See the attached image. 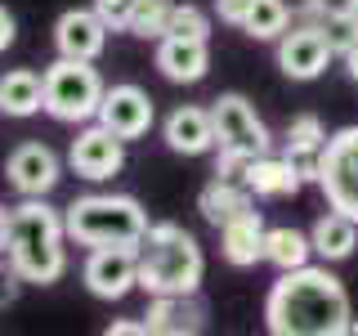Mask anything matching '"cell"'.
Listing matches in <instances>:
<instances>
[{
    "label": "cell",
    "mask_w": 358,
    "mask_h": 336,
    "mask_svg": "<svg viewBox=\"0 0 358 336\" xmlns=\"http://www.w3.org/2000/svg\"><path fill=\"white\" fill-rule=\"evenodd\" d=\"M350 296L322 265L282 269L264 296V328L273 336H341L350 328Z\"/></svg>",
    "instance_id": "6da1fadb"
},
{
    "label": "cell",
    "mask_w": 358,
    "mask_h": 336,
    "mask_svg": "<svg viewBox=\"0 0 358 336\" xmlns=\"http://www.w3.org/2000/svg\"><path fill=\"white\" fill-rule=\"evenodd\" d=\"M67 220L45 197H22L9 206V260L31 287H54L67 274Z\"/></svg>",
    "instance_id": "7a4b0ae2"
},
{
    "label": "cell",
    "mask_w": 358,
    "mask_h": 336,
    "mask_svg": "<svg viewBox=\"0 0 358 336\" xmlns=\"http://www.w3.org/2000/svg\"><path fill=\"white\" fill-rule=\"evenodd\" d=\"M206 278V255L179 224H148L139 242V291L148 296H193Z\"/></svg>",
    "instance_id": "3957f363"
},
{
    "label": "cell",
    "mask_w": 358,
    "mask_h": 336,
    "mask_svg": "<svg viewBox=\"0 0 358 336\" xmlns=\"http://www.w3.org/2000/svg\"><path fill=\"white\" fill-rule=\"evenodd\" d=\"M63 220L76 246H139L148 233V211L126 193H85L63 206Z\"/></svg>",
    "instance_id": "277c9868"
},
{
    "label": "cell",
    "mask_w": 358,
    "mask_h": 336,
    "mask_svg": "<svg viewBox=\"0 0 358 336\" xmlns=\"http://www.w3.org/2000/svg\"><path fill=\"white\" fill-rule=\"evenodd\" d=\"M45 112L63 126H85V121L99 117V104H103V76L90 59H67L59 54L50 67H45Z\"/></svg>",
    "instance_id": "5b68a950"
},
{
    "label": "cell",
    "mask_w": 358,
    "mask_h": 336,
    "mask_svg": "<svg viewBox=\"0 0 358 336\" xmlns=\"http://www.w3.org/2000/svg\"><path fill=\"white\" fill-rule=\"evenodd\" d=\"M210 117H215V139L220 148L242 153V157H264L273 153V134L260 121V112L251 108V99L242 94H220L210 104Z\"/></svg>",
    "instance_id": "8992f818"
},
{
    "label": "cell",
    "mask_w": 358,
    "mask_h": 336,
    "mask_svg": "<svg viewBox=\"0 0 358 336\" xmlns=\"http://www.w3.org/2000/svg\"><path fill=\"white\" fill-rule=\"evenodd\" d=\"M318 188L327 193V206H336V211H345V216L358 220V126H350V130H341V134L327 139Z\"/></svg>",
    "instance_id": "52a82bcc"
},
{
    "label": "cell",
    "mask_w": 358,
    "mask_h": 336,
    "mask_svg": "<svg viewBox=\"0 0 358 336\" xmlns=\"http://www.w3.org/2000/svg\"><path fill=\"white\" fill-rule=\"evenodd\" d=\"M81 283L99 300H121L139 287V246H90Z\"/></svg>",
    "instance_id": "ba28073f"
},
{
    "label": "cell",
    "mask_w": 358,
    "mask_h": 336,
    "mask_svg": "<svg viewBox=\"0 0 358 336\" xmlns=\"http://www.w3.org/2000/svg\"><path fill=\"white\" fill-rule=\"evenodd\" d=\"M67 166L90 184H103V179L121 175V166H126V139L112 134L108 126H99V121H85L76 130L72 148H67Z\"/></svg>",
    "instance_id": "9c48e42d"
},
{
    "label": "cell",
    "mask_w": 358,
    "mask_h": 336,
    "mask_svg": "<svg viewBox=\"0 0 358 336\" xmlns=\"http://www.w3.org/2000/svg\"><path fill=\"white\" fill-rule=\"evenodd\" d=\"M5 179H9V188H14L18 197H50L54 188H59V179H63V162H59V153H54L50 144L27 139L5 157Z\"/></svg>",
    "instance_id": "30bf717a"
},
{
    "label": "cell",
    "mask_w": 358,
    "mask_h": 336,
    "mask_svg": "<svg viewBox=\"0 0 358 336\" xmlns=\"http://www.w3.org/2000/svg\"><path fill=\"white\" fill-rule=\"evenodd\" d=\"M336 59L331 41L322 27H309V22H296L291 31L278 36V67L291 81H313V76L327 72V63Z\"/></svg>",
    "instance_id": "8fae6325"
},
{
    "label": "cell",
    "mask_w": 358,
    "mask_h": 336,
    "mask_svg": "<svg viewBox=\"0 0 358 336\" xmlns=\"http://www.w3.org/2000/svg\"><path fill=\"white\" fill-rule=\"evenodd\" d=\"M94 121H99V126H108L112 134H121V139H143V134L152 130V121H157L152 94H148V90H139V85H130V81L108 85Z\"/></svg>",
    "instance_id": "7c38bea8"
},
{
    "label": "cell",
    "mask_w": 358,
    "mask_h": 336,
    "mask_svg": "<svg viewBox=\"0 0 358 336\" xmlns=\"http://www.w3.org/2000/svg\"><path fill=\"white\" fill-rule=\"evenodd\" d=\"M108 22L99 18V9H67V14H59V22H54V50L67 54V59H90L94 63L99 54L108 50Z\"/></svg>",
    "instance_id": "4fadbf2b"
},
{
    "label": "cell",
    "mask_w": 358,
    "mask_h": 336,
    "mask_svg": "<svg viewBox=\"0 0 358 336\" xmlns=\"http://www.w3.org/2000/svg\"><path fill=\"white\" fill-rule=\"evenodd\" d=\"M162 139L171 153H184V157H201L215 148V117L210 108H197V104H179L162 126Z\"/></svg>",
    "instance_id": "5bb4252c"
},
{
    "label": "cell",
    "mask_w": 358,
    "mask_h": 336,
    "mask_svg": "<svg viewBox=\"0 0 358 336\" xmlns=\"http://www.w3.org/2000/svg\"><path fill=\"white\" fill-rule=\"evenodd\" d=\"M143 328L152 336H197L206 332V309H201L197 291L193 296H152L148 314H143Z\"/></svg>",
    "instance_id": "9a60e30c"
},
{
    "label": "cell",
    "mask_w": 358,
    "mask_h": 336,
    "mask_svg": "<svg viewBox=\"0 0 358 336\" xmlns=\"http://www.w3.org/2000/svg\"><path fill=\"white\" fill-rule=\"evenodd\" d=\"M210 67L206 41H184V36H162L157 41V72L175 85H197Z\"/></svg>",
    "instance_id": "2e32d148"
},
{
    "label": "cell",
    "mask_w": 358,
    "mask_h": 336,
    "mask_svg": "<svg viewBox=\"0 0 358 336\" xmlns=\"http://www.w3.org/2000/svg\"><path fill=\"white\" fill-rule=\"evenodd\" d=\"M242 184L251 188L255 197L278 202V197H296L300 188H305V179H300V171L291 166V157H287V153H282V157L264 153V157H251V162H246Z\"/></svg>",
    "instance_id": "e0dca14e"
},
{
    "label": "cell",
    "mask_w": 358,
    "mask_h": 336,
    "mask_svg": "<svg viewBox=\"0 0 358 336\" xmlns=\"http://www.w3.org/2000/svg\"><path fill=\"white\" fill-rule=\"evenodd\" d=\"M197 211H201V220H206V224L224 229L229 220H238V216H246V211H255V193L242 184V179L215 175V179H210V184L197 193Z\"/></svg>",
    "instance_id": "ac0fdd59"
},
{
    "label": "cell",
    "mask_w": 358,
    "mask_h": 336,
    "mask_svg": "<svg viewBox=\"0 0 358 336\" xmlns=\"http://www.w3.org/2000/svg\"><path fill=\"white\" fill-rule=\"evenodd\" d=\"M264 220H260V211H246V216L238 220H229L220 229V251H224V260L229 265H238V269H251V265H260L264 260Z\"/></svg>",
    "instance_id": "d6986e66"
},
{
    "label": "cell",
    "mask_w": 358,
    "mask_h": 336,
    "mask_svg": "<svg viewBox=\"0 0 358 336\" xmlns=\"http://www.w3.org/2000/svg\"><path fill=\"white\" fill-rule=\"evenodd\" d=\"M0 112L5 117H36L45 112V76L31 67H14L0 76Z\"/></svg>",
    "instance_id": "ffe728a7"
},
{
    "label": "cell",
    "mask_w": 358,
    "mask_h": 336,
    "mask_svg": "<svg viewBox=\"0 0 358 336\" xmlns=\"http://www.w3.org/2000/svg\"><path fill=\"white\" fill-rule=\"evenodd\" d=\"M309 242H313V255H318V260H345V255H354V246H358V220L331 206L327 216L313 224Z\"/></svg>",
    "instance_id": "44dd1931"
},
{
    "label": "cell",
    "mask_w": 358,
    "mask_h": 336,
    "mask_svg": "<svg viewBox=\"0 0 358 336\" xmlns=\"http://www.w3.org/2000/svg\"><path fill=\"white\" fill-rule=\"evenodd\" d=\"M309 255H313V242H309V233H300V229H291V224H278V229H268L264 233V260L282 274V269H300V265H309Z\"/></svg>",
    "instance_id": "7402d4cb"
},
{
    "label": "cell",
    "mask_w": 358,
    "mask_h": 336,
    "mask_svg": "<svg viewBox=\"0 0 358 336\" xmlns=\"http://www.w3.org/2000/svg\"><path fill=\"white\" fill-rule=\"evenodd\" d=\"M171 14H175V0H134L126 31L139 41H162L171 31Z\"/></svg>",
    "instance_id": "603a6c76"
},
{
    "label": "cell",
    "mask_w": 358,
    "mask_h": 336,
    "mask_svg": "<svg viewBox=\"0 0 358 336\" xmlns=\"http://www.w3.org/2000/svg\"><path fill=\"white\" fill-rule=\"evenodd\" d=\"M287 27H291L287 0H255L251 14H246V22H242V31H246L251 41H278Z\"/></svg>",
    "instance_id": "cb8c5ba5"
},
{
    "label": "cell",
    "mask_w": 358,
    "mask_h": 336,
    "mask_svg": "<svg viewBox=\"0 0 358 336\" xmlns=\"http://www.w3.org/2000/svg\"><path fill=\"white\" fill-rule=\"evenodd\" d=\"M322 148H327V130H322V121L313 117V112H300V117H291L287 139H282V153L296 157V153H322Z\"/></svg>",
    "instance_id": "d4e9b609"
},
{
    "label": "cell",
    "mask_w": 358,
    "mask_h": 336,
    "mask_svg": "<svg viewBox=\"0 0 358 336\" xmlns=\"http://www.w3.org/2000/svg\"><path fill=\"white\" fill-rule=\"evenodd\" d=\"M322 31H327L331 50L341 54V59H345V54H350L354 45H358V18H354V14H350L345 5H336L331 14H327V22H322Z\"/></svg>",
    "instance_id": "484cf974"
},
{
    "label": "cell",
    "mask_w": 358,
    "mask_h": 336,
    "mask_svg": "<svg viewBox=\"0 0 358 336\" xmlns=\"http://www.w3.org/2000/svg\"><path fill=\"white\" fill-rule=\"evenodd\" d=\"M166 36H184V41H206L210 36V14L197 5H175L171 14V31Z\"/></svg>",
    "instance_id": "4316f807"
},
{
    "label": "cell",
    "mask_w": 358,
    "mask_h": 336,
    "mask_svg": "<svg viewBox=\"0 0 358 336\" xmlns=\"http://www.w3.org/2000/svg\"><path fill=\"white\" fill-rule=\"evenodd\" d=\"M22 283H27V278L14 269V260H9V255H0V309H9V305L18 300Z\"/></svg>",
    "instance_id": "83f0119b"
},
{
    "label": "cell",
    "mask_w": 358,
    "mask_h": 336,
    "mask_svg": "<svg viewBox=\"0 0 358 336\" xmlns=\"http://www.w3.org/2000/svg\"><path fill=\"white\" fill-rule=\"evenodd\" d=\"M90 5L99 9V18H103L112 31H126V18H130V5H134V0H90Z\"/></svg>",
    "instance_id": "f1b7e54d"
},
{
    "label": "cell",
    "mask_w": 358,
    "mask_h": 336,
    "mask_svg": "<svg viewBox=\"0 0 358 336\" xmlns=\"http://www.w3.org/2000/svg\"><path fill=\"white\" fill-rule=\"evenodd\" d=\"M331 9H336V5H327V0H300L291 18H296V22H309V27H322Z\"/></svg>",
    "instance_id": "f546056e"
},
{
    "label": "cell",
    "mask_w": 358,
    "mask_h": 336,
    "mask_svg": "<svg viewBox=\"0 0 358 336\" xmlns=\"http://www.w3.org/2000/svg\"><path fill=\"white\" fill-rule=\"evenodd\" d=\"M251 5L255 0H215V14H220V22H229V27H242L246 14H251Z\"/></svg>",
    "instance_id": "4dcf8cb0"
},
{
    "label": "cell",
    "mask_w": 358,
    "mask_h": 336,
    "mask_svg": "<svg viewBox=\"0 0 358 336\" xmlns=\"http://www.w3.org/2000/svg\"><path fill=\"white\" fill-rule=\"evenodd\" d=\"M14 41H18V22H14V14H9L5 5H0V54H5Z\"/></svg>",
    "instance_id": "1f68e13d"
},
{
    "label": "cell",
    "mask_w": 358,
    "mask_h": 336,
    "mask_svg": "<svg viewBox=\"0 0 358 336\" xmlns=\"http://www.w3.org/2000/svg\"><path fill=\"white\" fill-rule=\"evenodd\" d=\"M108 336H148V328H143V323H108Z\"/></svg>",
    "instance_id": "d6a6232c"
},
{
    "label": "cell",
    "mask_w": 358,
    "mask_h": 336,
    "mask_svg": "<svg viewBox=\"0 0 358 336\" xmlns=\"http://www.w3.org/2000/svg\"><path fill=\"white\" fill-rule=\"evenodd\" d=\"M9 251V206H0V255Z\"/></svg>",
    "instance_id": "836d02e7"
},
{
    "label": "cell",
    "mask_w": 358,
    "mask_h": 336,
    "mask_svg": "<svg viewBox=\"0 0 358 336\" xmlns=\"http://www.w3.org/2000/svg\"><path fill=\"white\" fill-rule=\"evenodd\" d=\"M345 67H350V76H354V81H358V45H354L350 54H345Z\"/></svg>",
    "instance_id": "e575fe53"
},
{
    "label": "cell",
    "mask_w": 358,
    "mask_h": 336,
    "mask_svg": "<svg viewBox=\"0 0 358 336\" xmlns=\"http://www.w3.org/2000/svg\"><path fill=\"white\" fill-rule=\"evenodd\" d=\"M345 9H350V14L358 18V0H345Z\"/></svg>",
    "instance_id": "d590c367"
},
{
    "label": "cell",
    "mask_w": 358,
    "mask_h": 336,
    "mask_svg": "<svg viewBox=\"0 0 358 336\" xmlns=\"http://www.w3.org/2000/svg\"><path fill=\"white\" fill-rule=\"evenodd\" d=\"M345 332H350V336H358V318H350V328H345Z\"/></svg>",
    "instance_id": "8d00e7d4"
}]
</instances>
